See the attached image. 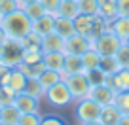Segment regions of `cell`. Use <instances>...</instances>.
Segmentation results:
<instances>
[{
  "mask_svg": "<svg viewBox=\"0 0 129 125\" xmlns=\"http://www.w3.org/2000/svg\"><path fill=\"white\" fill-rule=\"evenodd\" d=\"M2 28L6 30L8 38L21 40L23 36H27L32 30V19L25 13V10L17 8L15 12H12V13L2 17Z\"/></svg>",
  "mask_w": 129,
  "mask_h": 125,
  "instance_id": "cell-1",
  "label": "cell"
},
{
  "mask_svg": "<svg viewBox=\"0 0 129 125\" xmlns=\"http://www.w3.org/2000/svg\"><path fill=\"white\" fill-rule=\"evenodd\" d=\"M121 44H123V40H120L118 34L108 28V30H105L99 38H95V40L91 42V48L101 57H106V55H116L118 49L121 48Z\"/></svg>",
  "mask_w": 129,
  "mask_h": 125,
  "instance_id": "cell-2",
  "label": "cell"
},
{
  "mask_svg": "<svg viewBox=\"0 0 129 125\" xmlns=\"http://www.w3.org/2000/svg\"><path fill=\"white\" fill-rule=\"evenodd\" d=\"M23 59V44L21 40L8 38L4 44L0 46V63L10 68H15Z\"/></svg>",
  "mask_w": 129,
  "mask_h": 125,
  "instance_id": "cell-3",
  "label": "cell"
},
{
  "mask_svg": "<svg viewBox=\"0 0 129 125\" xmlns=\"http://www.w3.org/2000/svg\"><path fill=\"white\" fill-rule=\"evenodd\" d=\"M101 110L103 106L97 104L93 99L89 97H84L80 99V101H76V119L80 121V123H85V121H95L101 117Z\"/></svg>",
  "mask_w": 129,
  "mask_h": 125,
  "instance_id": "cell-4",
  "label": "cell"
},
{
  "mask_svg": "<svg viewBox=\"0 0 129 125\" xmlns=\"http://www.w3.org/2000/svg\"><path fill=\"white\" fill-rule=\"evenodd\" d=\"M64 84L69 87L70 95H72L74 101H80V99L87 97L89 89H91V84H89L85 72H80V74H70V76H63Z\"/></svg>",
  "mask_w": 129,
  "mask_h": 125,
  "instance_id": "cell-5",
  "label": "cell"
},
{
  "mask_svg": "<svg viewBox=\"0 0 129 125\" xmlns=\"http://www.w3.org/2000/svg\"><path fill=\"white\" fill-rule=\"evenodd\" d=\"M46 99H48V102L51 106H57V108H63V106H69L70 102L74 101L72 95H70L69 87H67V84H64V80L57 81L53 87L46 89Z\"/></svg>",
  "mask_w": 129,
  "mask_h": 125,
  "instance_id": "cell-6",
  "label": "cell"
},
{
  "mask_svg": "<svg viewBox=\"0 0 129 125\" xmlns=\"http://www.w3.org/2000/svg\"><path fill=\"white\" fill-rule=\"evenodd\" d=\"M87 97L93 99L97 104L106 106V104H114V99H116V91H114L110 85L106 84H99V85H91Z\"/></svg>",
  "mask_w": 129,
  "mask_h": 125,
  "instance_id": "cell-7",
  "label": "cell"
},
{
  "mask_svg": "<svg viewBox=\"0 0 129 125\" xmlns=\"http://www.w3.org/2000/svg\"><path fill=\"white\" fill-rule=\"evenodd\" d=\"M91 48V40L82 34H72L64 40V53H74V55H84Z\"/></svg>",
  "mask_w": 129,
  "mask_h": 125,
  "instance_id": "cell-8",
  "label": "cell"
},
{
  "mask_svg": "<svg viewBox=\"0 0 129 125\" xmlns=\"http://www.w3.org/2000/svg\"><path fill=\"white\" fill-rule=\"evenodd\" d=\"M13 106L19 110L21 114H28V112H38L40 108V99L32 97L28 93H17L15 95V101H13Z\"/></svg>",
  "mask_w": 129,
  "mask_h": 125,
  "instance_id": "cell-9",
  "label": "cell"
},
{
  "mask_svg": "<svg viewBox=\"0 0 129 125\" xmlns=\"http://www.w3.org/2000/svg\"><path fill=\"white\" fill-rule=\"evenodd\" d=\"M105 84L110 85L116 93H120V91H129V68H120L116 74L106 76Z\"/></svg>",
  "mask_w": 129,
  "mask_h": 125,
  "instance_id": "cell-10",
  "label": "cell"
},
{
  "mask_svg": "<svg viewBox=\"0 0 129 125\" xmlns=\"http://www.w3.org/2000/svg\"><path fill=\"white\" fill-rule=\"evenodd\" d=\"M85 72L84 63H82V55H74V53H64V65H63V76H70V74H80Z\"/></svg>",
  "mask_w": 129,
  "mask_h": 125,
  "instance_id": "cell-11",
  "label": "cell"
},
{
  "mask_svg": "<svg viewBox=\"0 0 129 125\" xmlns=\"http://www.w3.org/2000/svg\"><path fill=\"white\" fill-rule=\"evenodd\" d=\"M53 27H55V15L53 13L46 12L42 17H38L36 21H32V30L40 36H46V34L53 32Z\"/></svg>",
  "mask_w": 129,
  "mask_h": 125,
  "instance_id": "cell-12",
  "label": "cell"
},
{
  "mask_svg": "<svg viewBox=\"0 0 129 125\" xmlns=\"http://www.w3.org/2000/svg\"><path fill=\"white\" fill-rule=\"evenodd\" d=\"M42 51L49 53V51H63L64 53V38L53 30V32L42 36Z\"/></svg>",
  "mask_w": 129,
  "mask_h": 125,
  "instance_id": "cell-13",
  "label": "cell"
},
{
  "mask_svg": "<svg viewBox=\"0 0 129 125\" xmlns=\"http://www.w3.org/2000/svg\"><path fill=\"white\" fill-rule=\"evenodd\" d=\"M59 36H63L64 40L72 34H76V28H74V21L72 19H67V17H61V15H55V27H53Z\"/></svg>",
  "mask_w": 129,
  "mask_h": 125,
  "instance_id": "cell-14",
  "label": "cell"
},
{
  "mask_svg": "<svg viewBox=\"0 0 129 125\" xmlns=\"http://www.w3.org/2000/svg\"><path fill=\"white\" fill-rule=\"evenodd\" d=\"M42 61H44L46 68L57 70V72H63V65H64V53H63V51H49V53H44Z\"/></svg>",
  "mask_w": 129,
  "mask_h": 125,
  "instance_id": "cell-15",
  "label": "cell"
},
{
  "mask_svg": "<svg viewBox=\"0 0 129 125\" xmlns=\"http://www.w3.org/2000/svg\"><path fill=\"white\" fill-rule=\"evenodd\" d=\"M120 117H121V112L118 110L116 104H106V106H103V110H101L99 121H101L103 125H118Z\"/></svg>",
  "mask_w": 129,
  "mask_h": 125,
  "instance_id": "cell-16",
  "label": "cell"
},
{
  "mask_svg": "<svg viewBox=\"0 0 129 125\" xmlns=\"http://www.w3.org/2000/svg\"><path fill=\"white\" fill-rule=\"evenodd\" d=\"M110 30H114L120 40L127 42L129 40V17L118 15L116 19H112V21H110Z\"/></svg>",
  "mask_w": 129,
  "mask_h": 125,
  "instance_id": "cell-17",
  "label": "cell"
},
{
  "mask_svg": "<svg viewBox=\"0 0 129 125\" xmlns=\"http://www.w3.org/2000/svg\"><path fill=\"white\" fill-rule=\"evenodd\" d=\"M27 80H28V78H27V76H25V74L15 66V68H12V74H10L8 87L12 89L15 95H17V93H23V91H25V85H27Z\"/></svg>",
  "mask_w": 129,
  "mask_h": 125,
  "instance_id": "cell-18",
  "label": "cell"
},
{
  "mask_svg": "<svg viewBox=\"0 0 129 125\" xmlns=\"http://www.w3.org/2000/svg\"><path fill=\"white\" fill-rule=\"evenodd\" d=\"M110 28V21H106L103 15H93V23H91V30H89V34H87V38L89 40H95V38H99L105 30H108Z\"/></svg>",
  "mask_w": 129,
  "mask_h": 125,
  "instance_id": "cell-19",
  "label": "cell"
},
{
  "mask_svg": "<svg viewBox=\"0 0 129 125\" xmlns=\"http://www.w3.org/2000/svg\"><path fill=\"white\" fill-rule=\"evenodd\" d=\"M19 117H21V112L13 104L0 108V125H17Z\"/></svg>",
  "mask_w": 129,
  "mask_h": 125,
  "instance_id": "cell-20",
  "label": "cell"
},
{
  "mask_svg": "<svg viewBox=\"0 0 129 125\" xmlns=\"http://www.w3.org/2000/svg\"><path fill=\"white\" fill-rule=\"evenodd\" d=\"M99 2V15L106 21H112L118 17V0H97Z\"/></svg>",
  "mask_w": 129,
  "mask_h": 125,
  "instance_id": "cell-21",
  "label": "cell"
},
{
  "mask_svg": "<svg viewBox=\"0 0 129 125\" xmlns=\"http://www.w3.org/2000/svg\"><path fill=\"white\" fill-rule=\"evenodd\" d=\"M17 68L27 78H40V74L46 70V65H44V61H38V63H19Z\"/></svg>",
  "mask_w": 129,
  "mask_h": 125,
  "instance_id": "cell-22",
  "label": "cell"
},
{
  "mask_svg": "<svg viewBox=\"0 0 129 125\" xmlns=\"http://www.w3.org/2000/svg\"><path fill=\"white\" fill-rule=\"evenodd\" d=\"M78 13H80V8H78V0H61L59 10H57V15L67 17V19H74Z\"/></svg>",
  "mask_w": 129,
  "mask_h": 125,
  "instance_id": "cell-23",
  "label": "cell"
},
{
  "mask_svg": "<svg viewBox=\"0 0 129 125\" xmlns=\"http://www.w3.org/2000/svg\"><path fill=\"white\" fill-rule=\"evenodd\" d=\"M74 28L76 32L82 34V36H87L89 30H91V23H93V15H85V13H78L74 17Z\"/></svg>",
  "mask_w": 129,
  "mask_h": 125,
  "instance_id": "cell-24",
  "label": "cell"
},
{
  "mask_svg": "<svg viewBox=\"0 0 129 125\" xmlns=\"http://www.w3.org/2000/svg\"><path fill=\"white\" fill-rule=\"evenodd\" d=\"M99 68H101V72L105 74V76H112V74H116L118 70L121 68V66L118 65L116 55H106V57H101Z\"/></svg>",
  "mask_w": 129,
  "mask_h": 125,
  "instance_id": "cell-25",
  "label": "cell"
},
{
  "mask_svg": "<svg viewBox=\"0 0 129 125\" xmlns=\"http://www.w3.org/2000/svg\"><path fill=\"white\" fill-rule=\"evenodd\" d=\"M38 80H40V84H42V87H44V89H49V87H53L57 81L63 80V74L57 72V70H49V68H46L44 72L40 74V78H38Z\"/></svg>",
  "mask_w": 129,
  "mask_h": 125,
  "instance_id": "cell-26",
  "label": "cell"
},
{
  "mask_svg": "<svg viewBox=\"0 0 129 125\" xmlns=\"http://www.w3.org/2000/svg\"><path fill=\"white\" fill-rule=\"evenodd\" d=\"M82 63H84L85 72H87V70H95V68H99V63H101V55H99V53H97L93 48H89L87 51L82 55Z\"/></svg>",
  "mask_w": 129,
  "mask_h": 125,
  "instance_id": "cell-27",
  "label": "cell"
},
{
  "mask_svg": "<svg viewBox=\"0 0 129 125\" xmlns=\"http://www.w3.org/2000/svg\"><path fill=\"white\" fill-rule=\"evenodd\" d=\"M25 93H28V95H32V97H36V99H42L46 95V89L42 87L38 78H28L27 85H25Z\"/></svg>",
  "mask_w": 129,
  "mask_h": 125,
  "instance_id": "cell-28",
  "label": "cell"
},
{
  "mask_svg": "<svg viewBox=\"0 0 129 125\" xmlns=\"http://www.w3.org/2000/svg\"><path fill=\"white\" fill-rule=\"evenodd\" d=\"M21 44H23V49H42V36L30 30L27 36L21 38Z\"/></svg>",
  "mask_w": 129,
  "mask_h": 125,
  "instance_id": "cell-29",
  "label": "cell"
},
{
  "mask_svg": "<svg viewBox=\"0 0 129 125\" xmlns=\"http://www.w3.org/2000/svg\"><path fill=\"white\" fill-rule=\"evenodd\" d=\"M78 8H80V13L97 15L99 13V2L97 0H78Z\"/></svg>",
  "mask_w": 129,
  "mask_h": 125,
  "instance_id": "cell-30",
  "label": "cell"
},
{
  "mask_svg": "<svg viewBox=\"0 0 129 125\" xmlns=\"http://www.w3.org/2000/svg\"><path fill=\"white\" fill-rule=\"evenodd\" d=\"M23 10H25V13H27V15L30 17L32 21H36L38 17H42V15L46 13L44 6L40 4V0H38V2H32V4H27V6L23 8Z\"/></svg>",
  "mask_w": 129,
  "mask_h": 125,
  "instance_id": "cell-31",
  "label": "cell"
},
{
  "mask_svg": "<svg viewBox=\"0 0 129 125\" xmlns=\"http://www.w3.org/2000/svg\"><path fill=\"white\" fill-rule=\"evenodd\" d=\"M114 104L118 106V110H120L121 114H129V91H120V93H116Z\"/></svg>",
  "mask_w": 129,
  "mask_h": 125,
  "instance_id": "cell-32",
  "label": "cell"
},
{
  "mask_svg": "<svg viewBox=\"0 0 129 125\" xmlns=\"http://www.w3.org/2000/svg\"><path fill=\"white\" fill-rule=\"evenodd\" d=\"M13 101H15V93L8 85H0V108L13 104Z\"/></svg>",
  "mask_w": 129,
  "mask_h": 125,
  "instance_id": "cell-33",
  "label": "cell"
},
{
  "mask_svg": "<svg viewBox=\"0 0 129 125\" xmlns=\"http://www.w3.org/2000/svg\"><path fill=\"white\" fill-rule=\"evenodd\" d=\"M44 57V51L42 49H23V59L21 63H38Z\"/></svg>",
  "mask_w": 129,
  "mask_h": 125,
  "instance_id": "cell-34",
  "label": "cell"
},
{
  "mask_svg": "<svg viewBox=\"0 0 129 125\" xmlns=\"http://www.w3.org/2000/svg\"><path fill=\"white\" fill-rule=\"evenodd\" d=\"M116 59H118V65H120L121 68H129V46L125 44V42L121 44V48L118 49Z\"/></svg>",
  "mask_w": 129,
  "mask_h": 125,
  "instance_id": "cell-35",
  "label": "cell"
},
{
  "mask_svg": "<svg viewBox=\"0 0 129 125\" xmlns=\"http://www.w3.org/2000/svg\"><path fill=\"white\" fill-rule=\"evenodd\" d=\"M40 121H42V116L38 112H28V114H21L17 125H40Z\"/></svg>",
  "mask_w": 129,
  "mask_h": 125,
  "instance_id": "cell-36",
  "label": "cell"
},
{
  "mask_svg": "<svg viewBox=\"0 0 129 125\" xmlns=\"http://www.w3.org/2000/svg\"><path fill=\"white\" fill-rule=\"evenodd\" d=\"M85 76H87V80H89V84L91 85H99V84H105V80H106V76L101 72V68H95V70H87L85 72Z\"/></svg>",
  "mask_w": 129,
  "mask_h": 125,
  "instance_id": "cell-37",
  "label": "cell"
},
{
  "mask_svg": "<svg viewBox=\"0 0 129 125\" xmlns=\"http://www.w3.org/2000/svg\"><path fill=\"white\" fill-rule=\"evenodd\" d=\"M17 8H19V2H17V0H0V15L2 17L12 13V12H15Z\"/></svg>",
  "mask_w": 129,
  "mask_h": 125,
  "instance_id": "cell-38",
  "label": "cell"
},
{
  "mask_svg": "<svg viewBox=\"0 0 129 125\" xmlns=\"http://www.w3.org/2000/svg\"><path fill=\"white\" fill-rule=\"evenodd\" d=\"M40 4L44 6V10H46L48 13H53V15H57V10H59L61 0H40Z\"/></svg>",
  "mask_w": 129,
  "mask_h": 125,
  "instance_id": "cell-39",
  "label": "cell"
},
{
  "mask_svg": "<svg viewBox=\"0 0 129 125\" xmlns=\"http://www.w3.org/2000/svg\"><path fill=\"white\" fill-rule=\"evenodd\" d=\"M40 125H67V121L59 116H44Z\"/></svg>",
  "mask_w": 129,
  "mask_h": 125,
  "instance_id": "cell-40",
  "label": "cell"
},
{
  "mask_svg": "<svg viewBox=\"0 0 129 125\" xmlns=\"http://www.w3.org/2000/svg\"><path fill=\"white\" fill-rule=\"evenodd\" d=\"M10 74H12V68L0 63V85H8V81H10Z\"/></svg>",
  "mask_w": 129,
  "mask_h": 125,
  "instance_id": "cell-41",
  "label": "cell"
},
{
  "mask_svg": "<svg viewBox=\"0 0 129 125\" xmlns=\"http://www.w3.org/2000/svg\"><path fill=\"white\" fill-rule=\"evenodd\" d=\"M118 15L129 17V0H118Z\"/></svg>",
  "mask_w": 129,
  "mask_h": 125,
  "instance_id": "cell-42",
  "label": "cell"
},
{
  "mask_svg": "<svg viewBox=\"0 0 129 125\" xmlns=\"http://www.w3.org/2000/svg\"><path fill=\"white\" fill-rule=\"evenodd\" d=\"M118 125H129V114H121L120 121H118Z\"/></svg>",
  "mask_w": 129,
  "mask_h": 125,
  "instance_id": "cell-43",
  "label": "cell"
},
{
  "mask_svg": "<svg viewBox=\"0 0 129 125\" xmlns=\"http://www.w3.org/2000/svg\"><path fill=\"white\" fill-rule=\"evenodd\" d=\"M6 40H8V34H6V30L2 28V25H0V46L4 44Z\"/></svg>",
  "mask_w": 129,
  "mask_h": 125,
  "instance_id": "cell-44",
  "label": "cell"
},
{
  "mask_svg": "<svg viewBox=\"0 0 129 125\" xmlns=\"http://www.w3.org/2000/svg\"><path fill=\"white\" fill-rule=\"evenodd\" d=\"M17 2H19V8L23 10L27 4H32V2H38V0H17Z\"/></svg>",
  "mask_w": 129,
  "mask_h": 125,
  "instance_id": "cell-45",
  "label": "cell"
},
{
  "mask_svg": "<svg viewBox=\"0 0 129 125\" xmlns=\"http://www.w3.org/2000/svg\"><path fill=\"white\" fill-rule=\"evenodd\" d=\"M80 125H103L99 119H95V121H85V123H80Z\"/></svg>",
  "mask_w": 129,
  "mask_h": 125,
  "instance_id": "cell-46",
  "label": "cell"
},
{
  "mask_svg": "<svg viewBox=\"0 0 129 125\" xmlns=\"http://www.w3.org/2000/svg\"><path fill=\"white\" fill-rule=\"evenodd\" d=\"M125 44H127V46H129V40H127V42H125Z\"/></svg>",
  "mask_w": 129,
  "mask_h": 125,
  "instance_id": "cell-47",
  "label": "cell"
}]
</instances>
